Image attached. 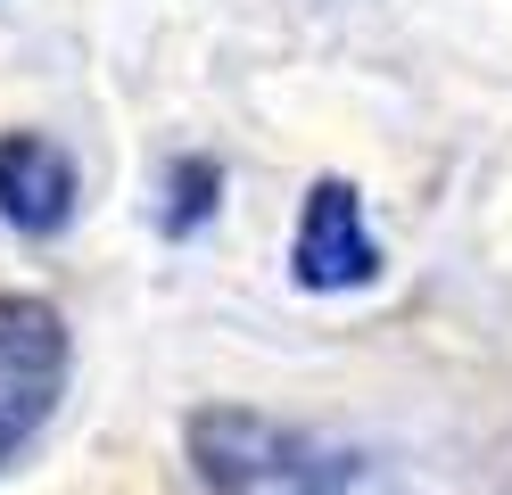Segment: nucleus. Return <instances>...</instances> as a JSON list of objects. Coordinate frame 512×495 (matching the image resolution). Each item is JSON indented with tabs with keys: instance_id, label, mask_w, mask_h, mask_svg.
Segmentation results:
<instances>
[{
	"instance_id": "obj_2",
	"label": "nucleus",
	"mask_w": 512,
	"mask_h": 495,
	"mask_svg": "<svg viewBox=\"0 0 512 495\" xmlns=\"http://www.w3.org/2000/svg\"><path fill=\"white\" fill-rule=\"evenodd\" d=\"M67 322L34 289H0V471L25 454V438L58 413L67 396Z\"/></svg>"
},
{
	"instance_id": "obj_1",
	"label": "nucleus",
	"mask_w": 512,
	"mask_h": 495,
	"mask_svg": "<svg viewBox=\"0 0 512 495\" xmlns=\"http://www.w3.org/2000/svg\"><path fill=\"white\" fill-rule=\"evenodd\" d=\"M190 471L207 495H347L364 462L339 446H314L306 429L256 413V405H199L182 429Z\"/></svg>"
},
{
	"instance_id": "obj_5",
	"label": "nucleus",
	"mask_w": 512,
	"mask_h": 495,
	"mask_svg": "<svg viewBox=\"0 0 512 495\" xmlns=\"http://www.w3.org/2000/svg\"><path fill=\"white\" fill-rule=\"evenodd\" d=\"M215 198H223V165L215 157H182L174 174H166V207H157V223H166V240H182V231H199L215 215Z\"/></svg>"
},
{
	"instance_id": "obj_4",
	"label": "nucleus",
	"mask_w": 512,
	"mask_h": 495,
	"mask_svg": "<svg viewBox=\"0 0 512 495\" xmlns=\"http://www.w3.org/2000/svg\"><path fill=\"white\" fill-rule=\"evenodd\" d=\"M75 157L50 141V132H0V223L17 240H58L75 223Z\"/></svg>"
},
{
	"instance_id": "obj_3",
	"label": "nucleus",
	"mask_w": 512,
	"mask_h": 495,
	"mask_svg": "<svg viewBox=\"0 0 512 495\" xmlns=\"http://www.w3.org/2000/svg\"><path fill=\"white\" fill-rule=\"evenodd\" d=\"M298 289H364L380 273V240L364 231V198L347 174H323L298 207V248H290Z\"/></svg>"
}]
</instances>
